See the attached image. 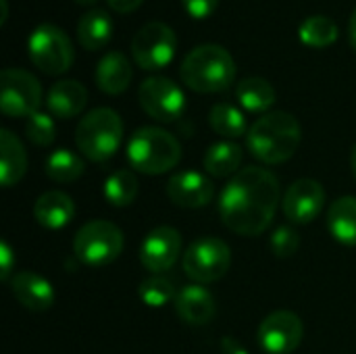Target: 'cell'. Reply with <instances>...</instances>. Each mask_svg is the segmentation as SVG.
Wrapping results in <instances>:
<instances>
[{
	"mask_svg": "<svg viewBox=\"0 0 356 354\" xmlns=\"http://www.w3.org/2000/svg\"><path fill=\"white\" fill-rule=\"evenodd\" d=\"M42 86L25 69H4L0 73V108L6 117H31L40 111Z\"/></svg>",
	"mask_w": 356,
	"mask_h": 354,
	"instance_id": "obj_10",
	"label": "cell"
},
{
	"mask_svg": "<svg viewBox=\"0 0 356 354\" xmlns=\"http://www.w3.org/2000/svg\"><path fill=\"white\" fill-rule=\"evenodd\" d=\"M73 215H75V204L71 196L60 190L44 192L33 204V217L46 230H63L65 225L71 223Z\"/></svg>",
	"mask_w": 356,
	"mask_h": 354,
	"instance_id": "obj_19",
	"label": "cell"
},
{
	"mask_svg": "<svg viewBox=\"0 0 356 354\" xmlns=\"http://www.w3.org/2000/svg\"><path fill=\"white\" fill-rule=\"evenodd\" d=\"M327 230L330 234L346 244L356 246V198L342 196L327 211Z\"/></svg>",
	"mask_w": 356,
	"mask_h": 354,
	"instance_id": "obj_23",
	"label": "cell"
},
{
	"mask_svg": "<svg viewBox=\"0 0 356 354\" xmlns=\"http://www.w3.org/2000/svg\"><path fill=\"white\" fill-rule=\"evenodd\" d=\"M27 54L31 63L48 75L65 73L75 56L69 35L52 23H42L29 33Z\"/></svg>",
	"mask_w": 356,
	"mask_h": 354,
	"instance_id": "obj_7",
	"label": "cell"
},
{
	"mask_svg": "<svg viewBox=\"0 0 356 354\" xmlns=\"http://www.w3.org/2000/svg\"><path fill=\"white\" fill-rule=\"evenodd\" d=\"M13 267H15V255H13V248L6 240L0 242V277L2 280H10V273H13Z\"/></svg>",
	"mask_w": 356,
	"mask_h": 354,
	"instance_id": "obj_34",
	"label": "cell"
},
{
	"mask_svg": "<svg viewBox=\"0 0 356 354\" xmlns=\"http://www.w3.org/2000/svg\"><path fill=\"white\" fill-rule=\"evenodd\" d=\"M298 38L309 48H327L338 40V25L330 17L313 15L300 23Z\"/></svg>",
	"mask_w": 356,
	"mask_h": 354,
	"instance_id": "obj_26",
	"label": "cell"
},
{
	"mask_svg": "<svg viewBox=\"0 0 356 354\" xmlns=\"http://www.w3.org/2000/svg\"><path fill=\"white\" fill-rule=\"evenodd\" d=\"M123 244V232L115 223L94 219L75 234L73 252L88 267H104L121 255Z\"/></svg>",
	"mask_w": 356,
	"mask_h": 354,
	"instance_id": "obj_6",
	"label": "cell"
},
{
	"mask_svg": "<svg viewBox=\"0 0 356 354\" xmlns=\"http://www.w3.org/2000/svg\"><path fill=\"white\" fill-rule=\"evenodd\" d=\"M284 215L288 221L307 225L319 217L325 204V190L315 179H298L284 194Z\"/></svg>",
	"mask_w": 356,
	"mask_h": 354,
	"instance_id": "obj_14",
	"label": "cell"
},
{
	"mask_svg": "<svg viewBox=\"0 0 356 354\" xmlns=\"http://www.w3.org/2000/svg\"><path fill=\"white\" fill-rule=\"evenodd\" d=\"M2 4V17H0V23H6V15H8V2L6 0H0Z\"/></svg>",
	"mask_w": 356,
	"mask_h": 354,
	"instance_id": "obj_38",
	"label": "cell"
},
{
	"mask_svg": "<svg viewBox=\"0 0 356 354\" xmlns=\"http://www.w3.org/2000/svg\"><path fill=\"white\" fill-rule=\"evenodd\" d=\"M121 138L123 121L113 108L106 106L94 108L83 115L75 129V144L79 152L94 163L108 161L119 150Z\"/></svg>",
	"mask_w": 356,
	"mask_h": 354,
	"instance_id": "obj_5",
	"label": "cell"
},
{
	"mask_svg": "<svg viewBox=\"0 0 356 354\" xmlns=\"http://www.w3.org/2000/svg\"><path fill=\"white\" fill-rule=\"evenodd\" d=\"M184 8L188 10L190 17L194 19H207L211 17L217 6H219V0H181Z\"/></svg>",
	"mask_w": 356,
	"mask_h": 354,
	"instance_id": "obj_33",
	"label": "cell"
},
{
	"mask_svg": "<svg viewBox=\"0 0 356 354\" xmlns=\"http://www.w3.org/2000/svg\"><path fill=\"white\" fill-rule=\"evenodd\" d=\"M232 265L229 246L213 236L198 238L184 252V273L194 284H213L221 280Z\"/></svg>",
	"mask_w": 356,
	"mask_h": 354,
	"instance_id": "obj_8",
	"label": "cell"
},
{
	"mask_svg": "<svg viewBox=\"0 0 356 354\" xmlns=\"http://www.w3.org/2000/svg\"><path fill=\"white\" fill-rule=\"evenodd\" d=\"M271 252L277 257V259H290L296 255L298 246H300V236L296 230L288 227V225H282L273 232L271 240Z\"/></svg>",
	"mask_w": 356,
	"mask_h": 354,
	"instance_id": "obj_32",
	"label": "cell"
},
{
	"mask_svg": "<svg viewBox=\"0 0 356 354\" xmlns=\"http://www.w3.org/2000/svg\"><path fill=\"white\" fill-rule=\"evenodd\" d=\"M138 100L146 115L163 123L177 121L186 111V96L181 88L163 75L144 79L138 90Z\"/></svg>",
	"mask_w": 356,
	"mask_h": 354,
	"instance_id": "obj_11",
	"label": "cell"
},
{
	"mask_svg": "<svg viewBox=\"0 0 356 354\" xmlns=\"http://www.w3.org/2000/svg\"><path fill=\"white\" fill-rule=\"evenodd\" d=\"M104 198L113 207H129L138 198V177L129 169L111 173L104 182Z\"/></svg>",
	"mask_w": 356,
	"mask_h": 354,
	"instance_id": "obj_29",
	"label": "cell"
},
{
	"mask_svg": "<svg viewBox=\"0 0 356 354\" xmlns=\"http://www.w3.org/2000/svg\"><path fill=\"white\" fill-rule=\"evenodd\" d=\"M113 38V19L102 8H90L79 17L77 40L86 50H100Z\"/></svg>",
	"mask_w": 356,
	"mask_h": 354,
	"instance_id": "obj_22",
	"label": "cell"
},
{
	"mask_svg": "<svg viewBox=\"0 0 356 354\" xmlns=\"http://www.w3.org/2000/svg\"><path fill=\"white\" fill-rule=\"evenodd\" d=\"M221 351H223V354H248L246 348L234 338H223L221 340Z\"/></svg>",
	"mask_w": 356,
	"mask_h": 354,
	"instance_id": "obj_36",
	"label": "cell"
},
{
	"mask_svg": "<svg viewBox=\"0 0 356 354\" xmlns=\"http://www.w3.org/2000/svg\"><path fill=\"white\" fill-rule=\"evenodd\" d=\"M25 134H27V140L31 144H35V146H50L54 142L56 127H54V121H52L50 115L38 111L31 117H27Z\"/></svg>",
	"mask_w": 356,
	"mask_h": 354,
	"instance_id": "obj_31",
	"label": "cell"
},
{
	"mask_svg": "<svg viewBox=\"0 0 356 354\" xmlns=\"http://www.w3.org/2000/svg\"><path fill=\"white\" fill-rule=\"evenodd\" d=\"M302 319L292 311H275L259 325V344L267 354H292L302 342Z\"/></svg>",
	"mask_w": 356,
	"mask_h": 354,
	"instance_id": "obj_12",
	"label": "cell"
},
{
	"mask_svg": "<svg viewBox=\"0 0 356 354\" xmlns=\"http://www.w3.org/2000/svg\"><path fill=\"white\" fill-rule=\"evenodd\" d=\"M242 146H238L236 142H217L213 144L207 152H204V169L209 175L213 177H229L236 175L242 163Z\"/></svg>",
	"mask_w": 356,
	"mask_h": 354,
	"instance_id": "obj_24",
	"label": "cell"
},
{
	"mask_svg": "<svg viewBox=\"0 0 356 354\" xmlns=\"http://www.w3.org/2000/svg\"><path fill=\"white\" fill-rule=\"evenodd\" d=\"M10 290L13 296L21 307L33 313L48 311L54 303V288L52 284L33 271H19L17 275L10 277Z\"/></svg>",
	"mask_w": 356,
	"mask_h": 354,
	"instance_id": "obj_17",
	"label": "cell"
},
{
	"mask_svg": "<svg viewBox=\"0 0 356 354\" xmlns=\"http://www.w3.org/2000/svg\"><path fill=\"white\" fill-rule=\"evenodd\" d=\"M96 83L108 96L123 94L131 83V63L123 52H108L96 65Z\"/></svg>",
	"mask_w": 356,
	"mask_h": 354,
	"instance_id": "obj_20",
	"label": "cell"
},
{
	"mask_svg": "<svg viewBox=\"0 0 356 354\" xmlns=\"http://www.w3.org/2000/svg\"><path fill=\"white\" fill-rule=\"evenodd\" d=\"M75 2H77V4H88V6H90V4H94V2H98V0H75Z\"/></svg>",
	"mask_w": 356,
	"mask_h": 354,
	"instance_id": "obj_40",
	"label": "cell"
},
{
	"mask_svg": "<svg viewBox=\"0 0 356 354\" xmlns=\"http://www.w3.org/2000/svg\"><path fill=\"white\" fill-rule=\"evenodd\" d=\"M348 38H350V44H353V48L356 50V8L353 10V15H350V21H348Z\"/></svg>",
	"mask_w": 356,
	"mask_h": 354,
	"instance_id": "obj_37",
	"label": "cell"
},
{
	"mask_svg": "<svg viewBox=\"0 0 356 354\" xmlns=\"http://www.w3.org/2000/svg\"><path fill=\"white\" fill-rule=\"evenodd\" d=\"M350 167H353V173L356 177V146L353 148V154H350Z\"/></svg>",
	"mask_w": 356,
	"mask_h": 354,
	"instance_id": "obj_39",
	"label": "cell"
},
{
	"mask_svg": "<svg viewBox=\"0 0 356 354\" xmlns=\"http://www.w3.org/2000/svg\"><path fill=\"white\" fill-rule=\"evenodd\" d=\"M88 102V90L75 79L56 81L46 94V108L56 119H71L83 111Z\"/></svg>",
	"mask_w": 356,
	"mask_h": 354,
	"instance_id": "obj_18",
	"label": "cell"
},
{
	"mask_svg": "<svg viewBox=\"0 0 356 354\" xmlns=\"http://www.w3.org/2000/svg\"><path fill=\"white\" fill-rule=\"evenodd\" d=\"M83 161L79 154L58 148L54 150L48 159H46V175L52 182L58 184H67V182H75L83 175Z\"/></svg>",
	"mask_w": 356,
	"mask_h": 354,
	"instance_id": "obj_28",
	"label": "cell"
},
{
	"mask_svg": "<svg viewBox=\"0 0 356 354\" xmlns=\"http://www.w3.org/2000/svg\"><path fill=\"white\" fill-rule=\"evenodd\" d=\"M177 50L175 31L161 21H150L140 27L131 40V56L138 67L146 71H159L167 67Z\"/></svg>",
	"mask_w": 356,
	"mask_h": 354,
	"instance_id": "obj_9",
	"label": "cell"
},
{
	"mask_svg": "<svg viewBox=\"0 0 356 354\" xmlns=\"http://www.w3.org/2000/svg\"><path fill=\"white\" fill-rule=\"evenodd\" d=\"M173 303L179 319L188 325H207L217 313V303L202 284L184 286L181 290H177Z\"/></svg>",
	"mask_w": 356,
	"mask_h": 354,
	"instance_id": "obj_16",
	"label": "cell"
},
{
	"mask_svg": "<svg viewBox=\"0 0 356 354\" xmlns=\"http://www.w3.org/2000/svg\"><path fill=\"white\" fill-rule=\"evenodd\" d=\"M25 171L27 152L21 140L8 129H0V184L4 188H10L23 179Z\"/></svg>",
	"mask_w": 356,
	"mask_h": 354,
	"instance_id": "obj_21",
	"label": "cell"
},
{
	"mask_svg": "<svg viewBox=\"0 0 356 354\" xmlns=\"http://www.w3.org/2000/svg\"><path fill=\"white\" fill-rule=\"evenodd\" d=\"M240 106L248 113H265L275 102V88L263 77H246L236 88Z\"/></svg>",
	"mask_w": 356,
	"mask_h": 354,
	"instance_id": "obj_25",
	"label": "cell"
},
{
	"mask_svg": "<svg viewBox=\"0 0 356 354\" xmlns=\"http://www.w3.org/2000/svg\"><path fill=\"white\" fill-rule=\"evenodd\" d=\"M181 255V236L171 225L154 227L140 246V263L150 273H163L171 269Z\"/></svg>",
	"mask_w": 356,
	"mask_h": 354,
	"instance_id": "obj_13",
	"label": "cell"
},
{
	"mask_svg": "<svg viewBox=\"0 0 356 354\" xmlns=\"http://www.w3.org/2000/svg\"><path fill=\"white\" fill-rule=\"evenodd\" d=\"M106 2H108V6H111L113 10H117V13L125 15V13L136 10L144 0H106Z\"/></svg>",
	"mask_w": 356,
	"mask_h": 354,
	"instance_id": "obj_35",
	"label": "cell"
},
{
	"mask_svg": "<svg viewBox=\"0 0 356 354\" xmlns=\"http://www.w3.org/2000/svg\"><path fill=\"white\" fill-rule=\"evenodd\" d=\"M179 73L190 90L200 94H215L227 90L234 83L236 63L223 46L202 44L186 54Z\"/></svg>",
	"mask_w": 356,
	"mask_h": 354,
	"instance_id": "obj_3",
	"label": "cell"
},
{
	"mask_svg": "<svg viewBox=\"0 0 356 354\" xmlns=\"http://www.w3.org/2000/svg\"><path fill=\"white\" fill-rule=\"evenodd\" d=\"M209 123L213 127V131H217L223 138H240L244 134H248V125H246V117L240 108L232 106V104H215L209 113Z\"/></svg>",
	"mask_w": 356,
	"mask_h": 354,
	"instance_id": "obj_27",
	"label": "cell"
},
{
	"mask_svg": "<svg viewBox=\"0 0 356 354\" xmlns=\"http://www.w3.org/2000/svg\"><path fill=\"white\" fill-rule=\"evenodd\" d=\"M280 196V182L269 169H240L219 196L221 221L240 236H259L271 225Z\"/></svg>",
	"mask_w": 356,
	"mask_h": 354,
	"instance_id": "obj_1",
	"label": "cell"
},
{
	"mask_svg": "<svg viewBox=\"0 0 356 354\" xmlns=\"http://www.w3.org/2000/svg\"><path fill=\"white\" fill-rule=\"evenodd\" d=\"M138 294H140V300H142L146 307H150V309H161V307H165L167 303L175 300L177 290L173 288V284H171L169 280L154 275V277H148V280H144V282L140 284Z\"/></svg>",
	"mask_w": 356,
	"mask_h": 354,
	"instance_id": "obj_30",
	"label": "cell"
},
{
	"mask_svg": "<svg viewBox=\"0 0 356 354\" xmlns=\"http://www.w3.org/2000/svg\"><path fill=\"white\" fill-rule=\"evenodd\" d=\"M302 140V127L298 119L286 111H273L257 119L248 134L246 144L254 159L265 165H280L290 161Z\"/></svg>",
	"mask_w": 356,
	"mask_h": 354,
	"instance_id": "obj_2",
	"label": "cell"
},
{
	"mask_svg": "<svg viewBox=\"0 0 356 354\" xmlns=\"http://www.w3.org/2000/svg\"><path fill=\"white\" fill-rule=\"evenodd\" d=\"M181 159L179 140L161 127H140L127 142L129 165L146 175H161L171 171Z\"/></svg>",
	"mask_w": 356,
	"mask_h": 354,
	"instance_id": "obj_4",
	"label": "cell"
},
{
	"mask_svg": "<svg viewBox=\"0 0 356 354\" xmlns=\"http://www.w3.org/2000/svg\"><path fill=\"white\" fill-rule=\"evenodd\" d=\"M167 196L173 204L184 209H200L207 207L215 196L213 182L198 171H179L167 182Z\"/></svg>",
	"mask_w": 356,
	"mask_h": 354,
	"instance_id": "obj_15",
	"label": "cell"
}]
</instances>
